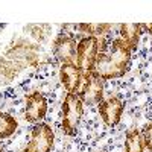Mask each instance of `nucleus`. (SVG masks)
<instances>
[{
    "label": "nucleus",
    "instance_id": "1a4fd4ad",
    "mask_svg": "<svg viewBox=\"0 0 152 152\" xmlns=\"http://www.w3.org/2000/svg\"><path fill=\"white\" fill-rule=\"evenodd\" d=\"M59 81L61 85L66 88L67 93L76 94L82 85L84 76L76 67V64H61L59 67Z\"/></svg>",
    "mask_w": 152,
    "mask_h": 152
},
{
    "label": "nucleus",
    "instance_id": "ddd939ff",
    "mask_svg": "<svg viewBox=\"0 0 152 152\" xmlns=\"http://www.w3.org/2000/svg\"><path fill=\"white\" fill-rule=\"evenodd\" d=\"M18 129V122L9 113L0 111V140L9 138L12 134H15Z\"/></svg>",
    "mask_w": 152,
    "mask_h": 152
},
{
    "label": "nucleus",
    "instance_id": "f8f14e48",
    "mask_svg": "<svg viewBox=\"0 0 152 152\" xmlns=\"http://www.w3.org/2000/svg\"><path fill=\"white\" fill-rule=\"evenodd\" d=\"M111 24L110 23H81L78 24V32L82 34L84 37H105L111 31Z\"/></svg>",
    "mask_w": 152,
    "mask_h": 152
},
{
    "label": "nucleus",
    "instance_id": "0eeeda50",
    "mask_svg": "<svg viewBox=\"0 0 152 152\" xmlns=\"http://www.w3.org/2000/svg\"><path fill=\"white\" fill-rule=\"evenodd\" d=\"M123 111H125V104L123 100L119 97H110L102 100L99 105H97V113L102 122L108 126V128H114L117 126L122 120L123 116Z\"/></svg>",
    "mask_w": 152,
    "mask_h": 152
},
{
    "label": "nucleus",
    "instance_id": "9b49d317",
    "mask_svg": "<svg viewBox=\"0 0 152 152\" xmlns=\"http://www.w3.org/2000/svg\"><path fill=\"white\" fill-rule=\"evenodd\" d=\"M145 140L140 129L132 128L125 134V152H145Z\"/></svg>",
    "mask_w": 152,
    "mask_h": 152
},
{
    "label": "nucleus",
    "instance_id": "dca6fc26",
    "mask_svg": "<svg viewBox=\"0 0 152 152\" xmlns=\"http://www.w3.org/2000/svg\"><path fill=\"white\" fill-rule=\"evenodd\" d=\"M0 152H3V148H2V145H0Z\"/></svg>",
    "mask_w": 152,
    "mask_h": 152
},
{
    "label": "nucleus",
    "instance_id": "2eb2a0df",
    "mask_svg": "<svg viewBox=\"0 0 152 152\" xmlns=\"http://www.w3.org/2000/svg\"><path fill=\"white\" fill-rule=\"evenodd\" d=\"M142 28H143V32L152 34V23H145V24H142Z\"/></svg>",
    "mask_w": 152,
    "mask_h": 152
},
{
    "label": "nucleus",
    "instance_id": "f257e3e1",
    "mask_svg": "<svg viewBox=\"0 0 152 152\" xmlns=\"http://www.w3.org/2000/svg\"><path fill=\"white\" fill-rule=\"evenodd\" d=\"M132 50L122 38L113 40L104 50L99 52L94 75L102 81H111L125 76V73L129 70Z\"/></svg>",
    "mask_w": 152,
    "mask_h": 152
},
{
    "label": "nucleus",
    "instance_id": "9d476101",
    "mask_svg": "<svg viewBox=\"0 0 152 152\" xmlns=\"http://www.w3.org/2000/svg\"><path fill=\"white\" fill-rule=\"evenodd\" d=\"M142 34H143L142 23H123V24H120V38L129 46V49L132 52L138 47Z\"/></svg>",
    "mask_w": 152,
    "mask_h": 152
},
{
    "label": "nucleus",
    "instance_id": "4468645a",
    "mask_svg": "<svg viewBox=\"0 0 152 152\" xmlns=\"http://www.w3.org/2000/svg\"><path fill=\"white\" fill-rule=\"evenodd\" d=\"M142 134H143V140H145L146 149H149L152 152V122L145 126V129L142 131Z\"/></svg>",
    "mask_w": 152,
    "mask_h": 152
},
{
    "label": "nucleus",
    "instance_id": "f03ea898",
    "mask_svg": "<svg viewBox=\"0 0 152 152\" xmlns=\"http://www.w3.org/2000/svg\"><path fill=\"white\" fill-rule=\"evenodd\" d=\"M100 38L82 37L78 41V47H76V67L79 69L84 78L94 73L96 61L100 52Z\"/></svg>",
    "mask_w": 152,
    "mask_h": 152
},
{
    "label": "nucleus",
    "instance_id": "6e6552de",
    "mask_svg": "<svg viewBox=\"0 0 152 152\" xmlns=\"http://www.w3.org/2000/svg\"><path fill=\"white\" fill-rule=\"evenodd\" d=\"M76 47L78 41L72 35L61 34L53 41V55L61 64H76Z\"/></svg>",
    "mask_w": 152,
    "mask_h": 152
},
{
    "label": "nucleus",
    "instance_id": "7ed1b4c3",
    "mask_svg": "<svg viewBox=\"0 0 152 152\" xmlns=\"http://www.w3.org/2000/svg\"><path fill=\"white\" fill-rule=\"evenodd\" d=\"M84 116V104L78 94L67 93L61 105V128L66 135H73Z\"/></svg>",
    "mask_w": 152,
    "mask_h": 152
},
{
    "label": "nucleus",
    "instance_id": "39448f33",
    "mask_svg": "<svg viewBox=\"0 0 152 152\" xmlns=\"http://www.w3.org/2000/svg\"><path fill=\"white\" fill-rule=\"evenodd\" d=\"M24 120L29 123H41L46 117L49 102L43 93L40 91H31L24 94Z\"/></svg>",
    "mask_w": 152,
    "mask_h": 152
},
{
    "label": "nucleus",
    "instance_id": "423d86ee",
    "mask_svg": "<svg viewBox=\"0 0 152 152\" xmlns=\"http://www.w3.org/2000/svg\"><path fill=\"white\" fill-rule=\"evenodd\" d=\"M84 105L96 107L104 100V81L93 73L84 78L79 91L76 93Z\"/></svg>",
    "mask_w": 152,
    "mask_h": 152
},
{
    "label": "nucleus",
    "instance_id": "20e7f679",
    "mask_svg": "<svg viewBox=\"0 0 152 152\" xmlns=\"http://www.w3.org/2000/svg\"><path fill=\"white\" fill-rule=\"evenodd\" d=\"M55 132L49 123H37L31 131V140L21 152H52Z\"/></svg>",
    "mask_w": 152,
    "mask_h": 152
}]
</instances>
